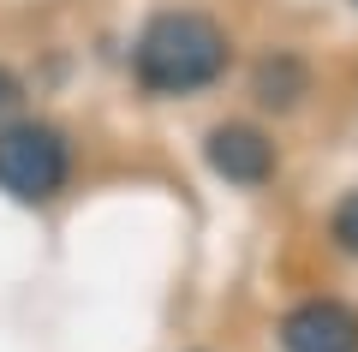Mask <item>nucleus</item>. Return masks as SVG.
<instances>
[{
    "label": "nucleus",
    "instance_id": "nucleus-1",
    "mask_svg": "<svg viewBox=\"0 0 358 352\" xmlns=\"http://www.w3.org/2000/svg\"><path fill=\"white\" fill-rule=\"evenodd\" d=\"M227 72V36L203 13H162L138 36V78L162 96L203 90Z\"/></svg>",
    "mask_w": 358,
    "mask_h": 352
},
{
    "label": "nucleus",
    "instance_id": "nucleus-2",
    "mask_svg": "<svg viewBox=\"0 0 358 352\" xmlns=\"http://www.w3.org/2000/svg\"><path fill=\"white\" fill-rule=\"evenodd\" d=\"M66 138L54 126H6L0 132V191L18 203H42L66 185Z\"/></svg>",
    "mask_w": 358,
    "mask_h": 352
},
{
    "label": "nucleus",
    "instance_id": "nucleus-3",
    "mask_svg": "<svg viewBox=\"0 0 358 352\" xmlns=\"http://www.w3.org/2000/svg\"><path fill=\"white\" fill-rule=\"evenodd\" d=\"M287 352H358V316L334 299H310L281 323Z\"/></svg>",
    "mask_w": 358,
    "mask_h": 352
},
{
    "label": "nucleus",
    "instance_id": "nucleus-4",
    "mask_svg": "<svg viewBox=\"0 0 358 352\" xmlns=\"http://www.w3.org/2000/svg\"><path fill=\"white\" fill-rule=\"evenodd\" d=\"M209 167L239 179V185H263L268 167H275V143L263 132H251V126H221L209 138Z\"/></svg>",
    "mask_w": 358,
    "mask_h": 352
},
{
    "label": "nucleus",
    "instance_id": "nucleus-5",
    "mask_svg": "<svg viewBox=\"0 0 358 352\" xmlns=\"http://www.w3.org/2000/svg\"><path fill=\"white\" fill-rule=\"evenodd\" d=\"M293 84H299L293 66H263V78H257V96H263L268 108H287V101H293L287 90H293Z\"/></svg>",
    "mask_w": 358,
    "mask_h": 352
},
{
    "label": "nucleus",
    "instance_id": "nucleus-6",
    "mask_svg": "<svg viewBox=\"0 0 358 352\" xmlns=\"http://www.w3.org/2000/svg\"><path fill=\"white\" fill-rule=\"evenodd\" d=\"M334 239H341V251L358 257V191L341 203V209H334Z\"/></svg>",
    "mask_w": 358,
    "mask_h": 352
},
{
    "label": "nucleus",
    "instance_id": "nucleus-7",
    "mask_svg": "<svg viewBox=\"0 0 358 352\" xmlns=\"http://www.w3.org/2000/svg\"><path fill=\"white\" fill-rule=\"evenodd\" d=\"M18 108V84H13V78H6V72H0V120H6V113H13Z\"/></svg>",
    "mask_w": 358,
    "mask_h": 352
}]
</instances>
